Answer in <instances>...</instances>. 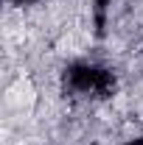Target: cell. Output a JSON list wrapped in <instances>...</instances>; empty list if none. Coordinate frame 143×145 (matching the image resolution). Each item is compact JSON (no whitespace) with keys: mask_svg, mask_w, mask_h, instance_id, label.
Here are the masks:
<instances>
[{"mask_svg":"<svg viewBox=\"0 0 143 145\" xmlns=\"http://www.w3.org/2000/svg\"><path fill=\"white\" fill-rule=\"evenodd\" d=\"M36 101V92L31 87V81H25V78H20L17 84L9 89V103H17L20 109H31Z\"/></svg>","mask_w":143,"mask_h":145,"instance_id":"6da1fadb","label":"cell"}]
</instances>
